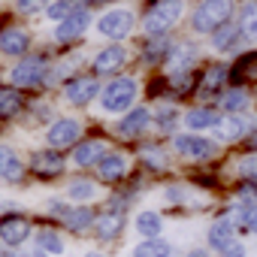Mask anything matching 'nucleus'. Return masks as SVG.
I'll use <instances>...</instances> for the list:
<instances>
[{"label":"nucleus","instance_id":"f257e3e1","mask_svg":"<svg viewBox=\"0 0 257 257\" xmlns=\"http://www.w3.org/2000/svg\"><path fill=\"white\" fill-rule=\"evenodd\" d=\"M137 94H140V82L131 79V76H118L112 79L109 85H103L100 91V106L103 112L115 115V112H131L134 103H137Z\"/></svg>","mask_w":257,"mask_h":257},{"label":"nucleus","instance_id":"f03ea898","mask_svg":"<svg viewBox=\"0 0 257 257\" xmlns=\"http://www.w3.org/2000/svg\"><path fill=\"white\" fill-rule=\"evenodd\" d=\"M236 13L233 0H200V7L191 16V25L197 34H215L221 25H227Z\"/></svg>","mask_w":257,"mask_h":257},{"label":"nucleus","instance_id":"7ed1b4c3","mask_svg":"<svg viewBox=\"0 0 257 257\" xmlns=\"http://www.w3.org/2000/svg\"><path fill=\"white\" fill-rule=\"evenodd\" d=\"M182 16H185V0H155V4L149 7V13H146V19H143V28H146V34L161 37Z\"/></svg>","mask_w":257,"mask_h":257},{"label":"nucleus","instance_id":"20e7f679","mask_svg":"<svg viewBox=\"0 0 257 257\" xmlns=\"http://www.w3.org/2000/svg\"><path fill=\"white\" fill-rule=\"evenodd\" d=\"M173 149L185 158V161H209L218 155V143L209 137H197V134H179L173 137Z\"/></svg>","mask_w":257,"mask_h":257},{"label":"nucleus","instance_id":"39448f33","mask_svg":"<svg viewBox=\"0 0 257 257\" xmlns=\"http://www.w3.org/2000/svg\"><path fill=\"white\" fill-rule=\"evenodd\" d=\"M134 13L131 10H109V13H103L100 19H97V31H100V37H106V40H124L127 34L134 31Z\"/></svg>","mask_w":257,"mask_h":257},{"label":"nucleus","instance_id":"423d86ee","mask_svg":"<svg viewBox=\"0 0 257 257\" xmlns=\"http://www.w3.org/2000/svg\"><path fill=\"white\" fill-rule=\"evenodd\" d=\"M79 137H82V124L76 118H55L46 131V143L49 149H70V146H79Z\"/></svg>","mask_w":257,"mask_h":257},{"label":"nucleus","instance_id":"0eeeda50","mask_svg":"<svg viewBox=\"0 0 257 257\" xmlns=\"http://www.w3.org/2000/svg\"><path fill=\"white\" fill-rule=\"evenodd\" d=\"M46 67H49V64H46L43 55H31V58H25L22 64L13 67V73H10V85H13V88H34V85L43 82Z\"/></svg>","mask_w":257,"mask_h":257},{"label":"nucleus","instance_id":"6e6552de","mask_svg":"<svg viewBox=\"0 0 257 257\" xmlns=\"http://www.w3.org/2000/svg\"><path fill=\"white\" fill-rule=\"evenodd\" d=\"M103 85H97L94 76H76L64 85V100L73 103V106H88L94 97H100Z\"/></svg>","mask_w":257,"mask_h":257},{"label":"nucleus","instance_id":"1a4fd4ad","mask_svg":"<svg viewBox=\"0 0 257 257\" xmlns=\"http://www.w3.org/2000/svg\"><path fill=\"white\" fill-rule=\"evenodd\" d=\"M34 227L25 215H4V224H0V239H4V248H22L31 239Z\"/></svg>","mask_w":257,"mask_h":257},{"label":"nucleus","instance_id":"9d476101","mask_svg":"<svg viewBox=\"0 0 257 257\" xmlns=\"http://www.w3.org/2000/svg\"><path fill=\"white\" fill-rule=\"evenodd\" d=\"M88 25H91V13H88L85 7H76L64 22H58L55 40H58V43H73V40H79V37L88 31Z\"/></svg>","mask_w":257,"mask_h":257},{"label":"nucleus","instance_id":"9b49d317","mask_svg":"<svg viewBox=\"0 0 257 257\" xmlns=\"http://www.w3.org/2000/svg\"><path fill=\"white\" fill-rule=\"evenodd\" d=\"M124 224H127V215H124V209H106V212H100L97 215V221H94V236H97V242H112V239H118L121 236V230H124Z\"/></svg>","mask_w":257,"mask_h":257},{"label":"nucleus","instance_id":"f8f14e48","mask_svg":"<svg viewBox=\"0 0 257 257\" xmlns=\"http://www.w3.org/2000/svg\"><path fill=\"white\" fill-rule=\"evenodd\" d=\"M31 170L40 179H58L67 170V161H64V155L58 149H43V152H37L31 158Z\"/></svg>","mask_w":257,"mask_h":257},{"label":"nucleus","instance_id":"ddd939ff","mask_svg":"<svg viewBox=\"0 0 257 257\" xmlns=\"http://www.w3.org/2000/svg\"><path fill=\"white\" fill-rule=\"evenodd\" d=\"M149 124H152V112L146 106H137L131 112H124V118L118 121V137L121 140H137L140 134H146Z\"/></svg>","mask_w":257,"mask_h":257},{"label":"nucleus","instance_id":"4468645a","mask_svg":"<svg viewBox=\"0 0 257 257\" xmlns=\"http://www.w3.org/2000/svg\"><path fill=\"white\" fill-rule=\"evenodd\" d=\"M248 134H251V121L245 115H224L221 124L215 127V140L221 143H239Z\"/></svg>","mask_w":257,"mask_h":257},{"label":"nucleus","instance_id":"2eb2a0df","mask_svg":"<svg viewBox=\"0 0 257 257\" xmlns=\"http://www.w3.org/2000/svg\"><path fill=\"white\" fill-rule=\"evenodd\" d=\"M233 239H236V224H233V218H230V215H224V218L212 221V224H209V230H206V245H209L212 251H224Z\"/></svg>","mask_w":257,"mask_h":257},{"label":"nucleus","instance_id":"dca6fc26","mask_svg":"<svg viewBox=\"0 0 257 257\" xmlns=\"http://www.w3.org/2000/svg\"><path fill=\"white\" fill-rule=\"evenodd\" d=\"M239 40H245V37H242V25L230 19L227 25H221V28L212 34V49L221 52V55H227V52H233V49L239 46Z\"/></svg>","mask_w":257,"mask_h":257},{"label":"nucleus","instance_id":"f3484780","mask_svg":"<svg viewBox=\"0 0 257 257\" xmlns=\"http://www.w3.org/2000/svg\"><path fill=\"white\" fill-rule=\"evenodd\" d=\"M124 61H127V52H124V46L121 43H112V46H106L97 58H94V73H115V70H121L124 67Z\"/></svg>","mask_w":257,"mask_h":257},{"label":"nucleus","instance_id":"a211bd4d","mask_svg":"<svg viewBox=\"0 0 257 257\" xmlns=\"http://www.w3.org/2000/svg\"><path fill=\"white\" fill-rule=\"evenodd\" d=\"M109 152H106V143H100V140H88V143H79L76 146V152H73V164L76 167H97L103 158H106Z\"/></svg>","mask_w":257,"mask_h":257},{"label":"nucleus","instance_id":"6ab92c4d","mask_svg":"<svg viewBox=\"0 0 257 257\" xmlns=\"http://www.w3.org/2000/svg\"><path fill=\"white\" fill-rule=\"evenodd\" d=\"M94 221H97V215H94V209H88V206H73L67 215H64V230H70V233H76V236H82V233H88V230H94Z\"/></svg>","mask_w":257,"mask_h":257},{"label":"nucleus","instance_id":"aec40b11","mask_svg":"<svg viewBox=\"0 0 257 257\" xmlns=\"http://www.w3.org/2000/svg\"><path fill=\"white\" fill-rule=\"evenodd\" d=\"M97 173H100V179L103 182H121L124 176H127V158L124 155H118V152H109L100 164H97Z\"/></svg>","mask_w":257,"mask_h":257},{"label":"nucleus","instance_id":"412c9836","mask_svg":"<svg viewBox=\"0 0 257 257\" xmlns=\"http://www.w3.org/2000/svg\"><path fill=\"white\" fill-rule=\"evenodd\" d=\"M134 227H137V233H140L143 239H161V233H164V215L155 212V209H143V212L137 215Z\"/></svg>","mask_w":257,"mask_h":257},{"label":"nucleus","instance_id":"4be33fe9","mask_svg":"<svg viewBox=\"0 0 257 257\" xmlns=\"http://www.w3.org/2000/svg\"><path fill=\"white\" fill-rule=\"evenodd\" d=\"M221 112H215V109H191L188 115H185V127L188 131H215V127L221 124Z\"/></svg>","mask_w":257,"mask_h":257},{"label":"nucleus","instance_id":"5701e85b","mask_svg":"<svg viewBox=\"0 0 257 257\" xmlns=\"http://www.w3.org/2000/svg\"><path fill=\"white\" fill-rule=\"evenodd\" d=\"M28 46H31V40H28V34H25L22 28H7V31H4V40H0V49H4V55L19 58V55L28 52Z\"/></svg>","mask_w":257,"mask_h":257},{"label":"nucleus","instance_id":"b1692460","mask_svg":"<svg viewBox=\"0 0 257 257\" xmlns=\"http://www.w3.org/2000/svg\"><path fill=\"white\" fill-rule=\"evenodd\" d=\"M131 257H173V245L167 239H143L131 248Z\"/></svg>","mask_w":257,"mask_h":257},{"label":"nucleus","instance_id":"393cba45","mask_svg":"<svg viewBox=\"0 0 257 257\" xmlns=\"http://www.w3.org/2000/svg\"><path fill=\"white\" fill-rule=\"evenodd\" d=\"M0 170H4V182H7V185H16V182H22V176H25V164L19 161V155H16L10 146H4V161H0Z\"/></svg>","mask_w":257,"mask_h":257},{"label":"nucleus","instance_id":"a878e982","mask_svg":"<svg viewBox=\"0 0 257 257\" xmlns=\"http://www.w3.org/2000/svg\"><path fill=\"white\" fill-rule=\"evenodd\" d=\"M170 52H173V43L167 40V34H161V37H152V40L146 43L143 58H146L149 64H161V61L170 58Z\"/></svg>","mask_w":257,"mask_h":257},{"label":"nucleus","instance_id":"bb28decb","mask_svg":"<svg viewBox=\"0 0 257 257\" xmlns=\"http://www.w3.org/2000/svg\"><path fill=\"white\" fill-rule=\"evenodd\" d=\"M97 194H100V188L91 179H70V185H67V197L76 203H91Z\"/></svg>","mask_w":257,"mask_h":257},{"label":"nucleus","instance_id":"cd10ccee","mask_svg":"<svg viewBox=\"0 0 257 257\" xmlns=\"http://www.w3.org/2000/svg\"><path fill=\"white\" fill-rule=\"evenodd\" d=\"M194 58H197V49L188 43V46H173V52H170V58H167V67L173 70V73H182V70H188L191 64H194Z\"/></svg>","mask_w":257,"mask_h":257},{"label":"nucleus","instance_id":"c85d7f7f","mask_svg":"<svg viewBox=\"0 0 257 257\" xmlns=\"http://www.w3.org/2000/svg\"><path fill=\"white\" fill-rule=\"evenodd\" d=\"M34 239H37V248H43V251H49L52 257H58V254H64V248H67V242H64V236L58 233V230H40V233H34Z\"/></svg>","mask_w":257,"mask_h":257},{"label":"nucleus","instance_id":"c756f323","mask_svg":"<svg viewBox=\"0 0 257 257\" xmlns=\"http://www.w3.org/2000/svg\"><path fill=\"white\" fill-rule=\"evenodd\" d=\"M245 106H248V94H245L242 88H230V91L221 97V109H224V115H242Z\"/></svg>","mask_w":257,"mask_h":257},{"label":"nucleus","instance_id":"7c9ffc66","mask_svg":"<svg viewBox=\"0 0 257 257\" xmlns=\"http://www.w3.org/2000/svg\"><path fill=\"white\" fill-rule=\"evenodd\" d=\"M239 25H242L245 43H257V10H254V4H245V7H242Z\"/></svg>","mask_w":257,"mask_h":257},{"label":"nucleus","instance_id":"2f4dec72","mask_svg":"<svg viewBox=\"0 0 257 257\" xmlns=\"http://www.w3.org/2000/svg\"><path fill=\"white\" fill-rule=\"evenodd\" d=\"M22 109V94H19V88H4L0 91V112H4V118H13L16 112Z\"/></svg>","mask_w":257,"mask_h":257},{"label":"nucleus","instance_id":"473e14b6","mask_svg":"<svg viewBox=\"0 0 257 257\" xmlns=\"http://www.w3.org/2000/svg\"><path fill=\"white\" fill-rule=\"evenodd\" d=\"M230 76V70L224 67V64H215V67H209V73L203 76V94H212V91H218V88H224V79Z\"/></svg>","mask_w":257,"mask_h":257},{"label":"nucleus","instance_id":"72a5a7b5","mask_svg":"<svg viewBox=\"0 0 257 257\" xmlns=\"http://www.w3.org/2000/svg\"><path fill=\"white\" fill-rule=\"evenodd\" d=\"M73 10H76V0H52L49 10H46V19H52V22H64Z\"/></svg>","mask_w":257,"mask_h":257},{"label":"nucleus","instance_id":"f704fd0d","mask_svg":"<svg viewBox=\"0 0 257 257\" xmlns=\"http://www.w3.org/2000/svg\"><path fill=\"white\" fill-rule=\"evenodd\" d=\"M49 4H52V0H16V13L34 16V13H40V10H49Z\"/></svg>","mask_w":257,"mask_h":257},{"label":"nucleus","instance_id":"c9c22d12","mask_svg":"<svg viewBox=\"0 0 257 257\" xmlns=\"http://www.w3.org/2000/svg\"><path fill=\"white\" fill-rule=\"evenodd\" d=\"M239 173H242L245 182H254V185H257V158H245V161L239 164Z\"/></svg>","mask_w":257,"mask_h":257},{"label":"nucleus","instance_id":"e433bc0d","mask_svg":"<svg viewBox=\"0 0 257 257\" xmlns=\"http://www.w3.org/2000/svg\"><path fill=\"white\" fill-rule=\"evenodd\" d=\"M176 121H179V112L176 109H164V115L158 112V127H164V131H170Z\"/></svg>","mask_w":257,"mask_h":257},{"label":"nucleus","instance_id":"4c0bfd02","mask_svg":"<svg viewBox=\"0 0 257 257\" xmlns=\"http://www.w3.org/2000/svg\"><path fill=\"white\" fill-rule=\"evenodd\" d=\"M218 254H221V257H245L248 251H245V245H242L239 239H233V242H230L224 251H218Z\"/></svg>","mask_w":257,"mask_h":257},{"label":"nucleus","instance_id":"58836bf2","mask_svg":"<svg viewBox=\"0 0 257 257\" xmlns=\"http://www.w3.org/2000/svg\"><path fill=\"white\" fill-rule=\"evenodd\" d=\"M70 209H73V206H67L64 200H49V212H52L55 218H61V221H64V215H67Z\"/></svg>","mask_w":257,"mask_h":257},{"label":"nucleus","instance_id":"ea45409f","mask_svg":"<svg viewBox=\"0 0 257 257\" xmlns=\"http://www.w3.org/2000/svg\"><path fill=\"white\" fill-rule=\"evenodd\" d=\"M146 161H149V167H155V170H164V167H167V164H164V152L158 155V152L149 149V152H146Z\"/></svg>","mask_w":257,"mask_h":257},{"label":"nucleus","instance_id":"a19ab883","mask_svg":"<svg viewBox=\"0 0 257 257\" xmlns=\"http://www.w3.org/2000/svg\"><path fill=\"white\" fill-rule=\"evenodd\" d=\"M185 257H209V248H191Z\"/></svg>","mask_w":257,"mask_h":257},{"label":"nucleus","instance_id":"79ce46f5","mask_svg":"<svg viewBox=\"0 0 257 257\" xmlns=\"http://www.w3.org/2000/svg\"><path fill=\"white\" fill-rule=\"evenodd\" d=\"M4 257H28V254L19 251V248H4Z\"/></svg>","mask_w":257,"mask_h":257},{"label":"nucleus","instance_id":"37998d69","mask_svg":"<svg viewBox=\"0 0 257 257\" xmlns=\"http://www.w3.org/2000/svg\"><path fill=\"white\" fill-rule=\"evenodd\" d=\"M248 149H257V131L248 134Z\"/></svg>","mask_w":257,"mask_h":257},{"label":"nucleus","instance_id":"c03bdc74","mask_svg":"<svg viewBox=\"0 0 257 257\" xmlns=\"http://www.w3.org/2000/svg\"><path fill=\"white\" fill-rule=\"evenodd\" d=\"M31 257H52V254H49V251H43V248H37V251H34Z\"/></svg>","mask_w":257,"mask_h":257},{"label":"nucleus","instance_id":"a18cd8bd","mask_svg":"<svg viewBox=\"0 0 257 257\" xmlns=\"http://www.w3.org/2000/svg\"><path fill=\"white\" fill-rule=\"evenodd\" d=\"M82 257H106V254H100V251H88V254H82Z\"/></svg>","mask_w":257,"mask_h":257},{"label":"nucleus","instance_id":"49530a36","mask_svg":"<svg viewBox=\"0 0 257 257\" xmlns=\"http://www.w3.org/2000/svg\"><path fill=\"white\" fill-rule=\"evenodd\" d=\"M79 4H100V0H79Z\"/></svg>","mask_w":257,"mask_h":257}]
</instances>
